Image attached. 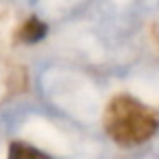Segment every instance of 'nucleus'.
Masks as SVG:
<instances>
[{"label": "nucleus", "instance_id": "f257e3e1", "mask_svg": "<svg viewBox=\"0 0 159 159\" xmlns=\"http://www.w3.org/2000/svg\"><path fill=\"white\" fill-rule=\"evenodd\" d=\"M159 129V115L135 97L119 95L105 111V131L123 147L139 145L151 139Z\"/></svg>", "mask_w": 159, "mask_h": 159}, {"label": "nucleus", "instance_id": "f03ea898", "mask_svg": "<svg viewBox=\"0 0 159 159\" xmlns=\"http://www.w3.org/2000/svg\"><path fill=\"white\" fill-rule=\"evenodd\" d=\"M47 30L48 28H47V24H44L43 20L36 18V16H30V18L16 30V39H18L20 43H24V44H34V43H39L40 39H44Z\"/></svg>", "mask_w": 159, "mask_h": 159}, {"label": "nucleus", "instance_id": "7ed1b4c3", "mask_svg": "<svg viewBox=\"0 0 159 159\" xmlns=\"http://www.w3.org/2000/svg\"><path fill=\"white\" fill-rule=\"evenodd\" d=\"M6 159H51L47 153H43L40 149L32 147L22 141H14L8 147V157Z\"/></svg>", "mask_w": 159, "mask_h": 159}]
</instances>
